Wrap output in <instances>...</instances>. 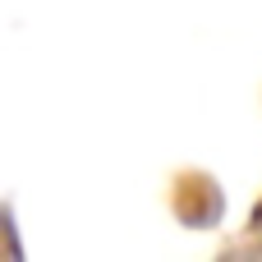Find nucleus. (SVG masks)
I'll return each mask as SVG.
<instances>
[]
</instances>
